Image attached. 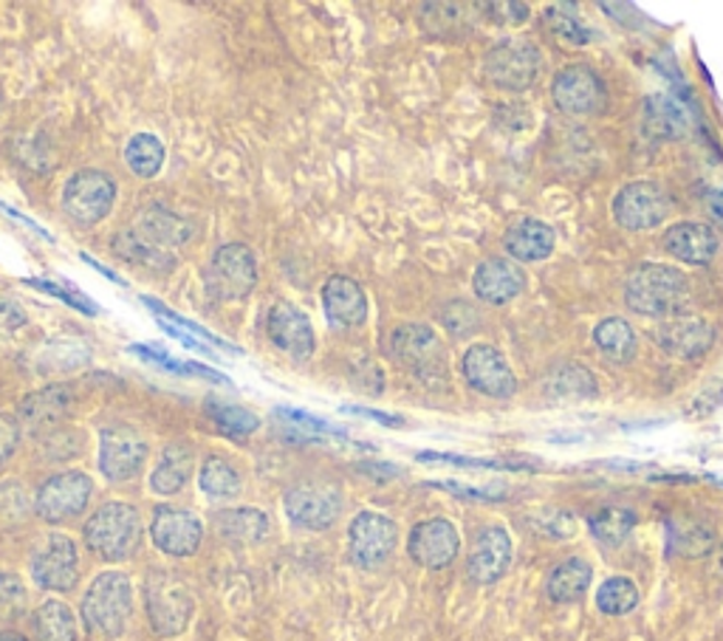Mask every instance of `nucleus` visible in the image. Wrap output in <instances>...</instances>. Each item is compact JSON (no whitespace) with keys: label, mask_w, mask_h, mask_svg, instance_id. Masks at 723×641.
<instances>
[{"label":"nucleus","mask_w":723,"mask_h":641,"mask_svg":"<svg viewBox=\"0 0 723 641\" xmlns=\"http://www.w3.org/2000/svg\"><path fill=\"white\" fill-rule=\"evenodd\" d=\"M540 74V51L525 40L500 43L486 55V76L503 91H525Z\"/></svg>","instance_id":"obj_11"},{"label":"nucleus","mask_w":723,"mask_h":641,"mask_svg":"<svg viewBox=\"0 0 723 641\" xmlns=\"http://www.w3.org/2000/svg\"><path fill=\"white\" fill-rule=\"evenodd\" d=\"M147 614L158 636H178L192 616V594L187 585L170 573H153L147 585Z\"/></svg>","instance_id":"obj_8"},{"label":"nucleus","mask_w":723,"mask_h":641,"mask_svg":"<svg viewBox=\"0 0 723 641\" xmlns=\"http://www.w3.org/2000/svg\"><path fill=\"white\" fill-rule=\"evenodd\" d=\"M342 512V495L336 486L300 484L286 491V514L294 525L322 532L336 523Z\"/></svg>","instance_id":"obj_12"},{"label":"nucleus","mask_w":723,"mask_h":641,"mask_svg":"<svg viewBox=\"0 0 723 641\" xmlns=\"http://www.w3.org/2000/svg\"><path fill=\"white\" fill-rule=\"evenodd\" d=\"M0 641H26L21 633H0Z\"/></svg>","instance_id":"obj_54"},{"label":"nucleus","mask_w":723,"mask_h":641,"mask_svg":"<svg viewBox=\"0 0 723 641\" xmlns=\"http://www.w3.org/2000/svg\"><path fill=\"white\" fill-rule=\"evenodd\" d=\"M388 354L422 379H441L447 373L443 345L427 325H402L388 336Z\"/></svg>","instance_id":"obj_7"},{"label":"nucleus","mask_w":723,"mask_h":641,"mask_svg":"<svg viewBox=\"0 0 723 641\" xmlns=\"http://www.w3.org/2000/svg\"><path fill=\"white\" fill-rule=\"evenodd\" d=\"M199 480L201 489H204L206 495H212V498H235L240 491L238 472H235L233 464L224 461V458H206L204 466H201Z\"/></svg>","instance_id":"obj_37"},{"label":"nucleus","mask_w":723,"mask_h":641,"mask_svg":"<svg viewBox=\"0 0 723 641\" xmlns=\"http://www.w3.org/2000/svg\"><path fill=\"white\" fill-rule=\"evenodd\" d=\"M418 461H438V464H455L466 470H532L523 464H506V461H486V458L450 455V452H418Z\"/></svg>","instance_id":"obj_43"},{"label":"nucleus","mask_w":723,"mask_h":641,"mask_svg":"<svg viewBox=\"0 0 723 641\" xmlns=\"http://www.w3.org/2000/svg\"><path fill=\"white\" fill-rule=\"evenodd\" d=\"M125 156H128L130 170L137 173V176L153 178L158 170H162L164 147L156 136H151V133H139V136H133L128 142Z\"/></svg>","instance_id":"obj_38"},{"label":"nucleus","mask_w":723,"mask_h":641,"mask_svg":"<svg viewBox=\"0 0 723 641\" xmlns=\"http://www.w3.org/2000/svg\"><path fill=\"white\" fill-rule=\"evenodd\" d=\"M710 215L718 226H723V190L712 192L710 195Z\"/></svg>","instance_id":"obj_53"},{"label":"nucleus","mask_w":723,"mask_h":641,"mask_svg":"<svg viewBox=\"0 0 723 641\" xmlns=\"http://www.w3.org/2000/svg\"><path fill=\"white\" fill-rule=\"evenodd\" d=\"M342 413H351V416H365L374 418V422H382L388 427H402V418L399 416H388V413H379V409H368V407H356V404H345Z\"/></svg>","instance_id":"obj_50"},{"label":"nucleus","mask_w":723,"mask_h":641,"mask_svg":"<svg viewBox=\"0 0 723 641\" xmlns=\"http://www.w3.org/2000/svg\"><path fill=\"white\" fill-rule=\"evenodd\" d=\"M130 610H133V587L128 577L119 571L99 573L82 600V619L88 630L105 639H119L125 633Z\"/></svg>","instance_id":"obj_3"},{"label":"nucleus","mask_w":723,"mask_h":641,"mask_svg":"<svg viewBox=\"0 0 723 641\" xmlns=\"http://www.w3.org/2000/svg\"><path fill=\"white\" fill-rule=\"evenodd\" d=\"M94 484L85 472H60L37 491V514L46 523H66L85 512Z\"/></svg>","instance_id":"obj_10"},{"label":"nucleus","mask_w":723,"mask_h":641,"mask_svg":"<svg viewBox=\"0 0 723 641\" xmlns=\"http://www.w3.org/2000/svg\"><path fill=\"white\" fill-rule=\"evenodd\" d=\"M639 605V587L628 577H611L596 591V607L607 616H625Z\"/></svg>","instance_id":"obj_36"},{"label":"nucleus","mask_w":723,"mask_h":641,"mask_svg":"<svg viewBox=\"0 0 723 641\" xmlns=\"http://www.w3.org/2000/svg\"><path fill=\"white\" fill-rule=\"evenodd\" d=\"M461 370H464L466 382L472 388L491 399H509L518 390L514 382V373L509 368L506 356L491 345H472L464 354L461 361Z\"/></svg>","instance_id":"obj_15"},{"label":"nucleus","mask_w":723,"mask_h":641,"mask_svg":"<svg viewBox=\"0 0 723 641\" xmlns=\"http://www.w3.org/2000/svg\"><path fill=\"white\" fill-rule=\"evenodd\" d=\"M667 195L655 185H648V181H636V185L621 187L614 201L616 221H619L625 229H633V233L655 229V226L667 218Z\"/></svg>","instance_id":"obj_16"},{"label":"nucleus","mask_w":723,"mask_h":641,"mask_svg":"<svg viewBox=\"0 0 723 641\" xmlns=\"http://www.w3.org/2000/svg\"><path fill=\"white\" fill-rule=\"evenodd\" d=\"M625 300L636 314L667 317L676 314L687 300V277L673 266L644 263L636 269L628 281Z\"/></svg>","instance_id":"obj_4"},{"label":"nucleus","mask_w":723,"mask_h":641,"mask_svg":"<svg viewBox=\"0 0 723 641\" xmlns=\"http://www.w3.org/2000/svg\"><path fill=\"white\" fill-rule=\"evenodd\" d=\"M594 340L600 345L602 354L614 361H628L636 354V334L633 328L621 317H611V320H602L594 331Z\"/></svg>","instance_id":"obj_34"},{"label":"nucleus","mask_w":723,"mask_h":641,"mask_svg":"<svg viewBox=\"0 0 723 641\" xmlns=\"http://www.w3.org/2000/svg\"><path fill=\"white\" fill-rule=\"evenodd\" d=\"M258 286V263L249 246L226 244L206 266V288L218 300H244Z\"/></svg>","instance_id":"obj_5"},{"label":"nucleus","mask_w":723,"mask_h":641,"mask_svg":"<svg viewBox=\"0 0 723 641\" xmlns=\"http://www.w3.org/2000/svg\"><path fill=\"white\" fill-rule=\"evenodd\" d=\"M534 525H537V532H543L546 537L566 539V537H571V534H573V518L568 512L540 514V518L534 520Z\"/></svg>","instance_id":"obj_47"},{"label":"nucleus","mask_w":723,"mask_h":641,"mask_svg":"<svg viewBox=\"0 0 723 641\" xmlns=\"http://www.w3.org/2000/svg\"><path fill=\"white\" fill-rule=\"evenodd\" d=\"M438 489H447L452 491V495H458V498H466V500H500L503 498V491L498 489H478V486H464V484H455V480H438Z\"/></svg>","instance_id":"obj_49"},{"label":"nucleus","mask_w":723,"mask_h":641,"mask_svg":"<svg viewBox=\"0 0 723 641\" xmlns=\"http://www.w3.org/2000/svg\"><path fill=\"white\" fill-rule=\"evenodd\" d=\"M26 607V587L14 573H0V619H14Z\"/></svg>","instance_id":"obj_42"},{"label":"nucleus","mask_w":723,"mask_h":641,"mask_svg":"<svg viewBox=\"0 0 723 641\" xmlns=\"http://www.w3.org/2000/svg\"><path fill=\"white\" fill-rule=\"evenodd\" d=\"M359 472H368V475H376V478H393V475H402V470L390 464H359Z\"/></svg>","instance_id":"obj_51"},{"label":"nucleus","mask_w":723,"mask_h":641,"mask_svg":"<svg viewBox=\"0 0 723 641\" xmlns=\"http://www.w3.org/2000/svg\"><path fill=\"white\" fill-rule=\"evenodd\" d=\"M644 128L650 136L681 139L689 128V110L678 96H650L644 103Z\"/></svg>","instance_id":"obj_28"},{"label":"nucleus","mask_w":723,"mask_h":641,"mask_svg":"<svg viewBox=\"0 0 723 641\" xmlns=\"http://www.w3.org/2000/svg\"><path fill=\"white\" fill-rule=\"evenodd\" d=\"M192 226L176 212L164 206H151L139 212L130 229L117 235L114 252L130 260L133 266L151 269V272H170L176 266V252L190 240Z\"/></svg>","instance_id":"obj_1"},{"label":"nucleus","mask_w":723,"mask_h":641,"mask_svg":"<svg viewBox=\"0 0 723 641\" xmlns=\"http://www.w3.org/2000/svg\"><path fill=\"white\" fill-rule=\"evenodd\" d=\"M546 23L554 37L571 43V46H588L594 32L580 21V14H573V7H552L546 12Z\"/></svg>","instance_id":"obj_39"},{"label":"nucleus","mask_w":723,"mask_h":641,"mask_svg":"<svg viewBox=\"0 0 723 641\" xmlns=\"http://www.w3.org/2000/svg\"><path fill=\"white\" fill-rule=\"evenodd\" d=\"M85 546L108 562L128 560L142 546V518L130 503L110 500L85 523Z\"/></svg>","instance_id":"obj_2"},{"label":"nucleus","mask_w":723,"mask_h":641,"mask_svg":"<svg viewBox=\"0 0 723 641\" xmlns=\"http://www.w3.org/2000/svg\"><path fill=\"white\" fill-rule=\"evenodd\" d=\"M277 416L286 418L288 424H294V427H300V430H311V432H322V436H336V438H345V430H340V427H334V424L322 422V418L311 416V413H303V409H294V407H277L274 409Z\"/></svg>","instance_id":"obj_44"},{"label":"nucleus","mask_w":723,"mask_h":641,"mask_svg":"<svg viewBox=\"0 0 723 641\" xmlns=\"http://www.w3.org/2000/svg\"><path fill=\"white\" fill-rule=\"evenodd\" d=\"M192 458H195L192 447H187L185 441L167 443L151 475V489L156 495H176V491L185 489L192 475Z\"/></svg>","instance_id":"obj_29"},{"label":"nucleus","mask_w":723,"mask_h":641,"mask_svg":"<svg viewBox=\"0 0 723 641\" xmlns=\"http://www.w3.org/2000/svg\"><path fill=\"white\" fill-rule=\"evenodd\" d=\"M509 562H512V539H509L506 529L489 525L475 539L466 571L478 585H491V582H498L503 577Z\"/></svg>","instance_id":"obj_21"},{"label":"nucleus","mask_w":723,"mask_h":641,"mask_svg":"<svg viewBox=\"0 0 723 641\" xmlns=\"http://www.w3.org/2000/svg\"><path fill=\"white\" fill-rule=\"evenodd\" d=\"M0 210L7 212V215H12V218H14V221H21V224H23V226H28V229H35V233H37V235H43V238H46V240H51V235H48V233H46V229H40V226H37V224H35V221H28V218H23L21 212H17V210H12V206H7V204H3V201H0Z\"/></svg>","instance_id":"obj_52"},{"label":"nucleus","mask_w":723,"mask_h":641,"mask_svg":"<svg viewBox=\"0 0 723 641\" xmlns=\"http://www.w3.org/2000/svg\"><path fill=\"white\" fill-rule=\"evenodd\" d=\"M17 438H21V424H17V418L3 416V413H0V466L7 464L9 458L14 455V450H17Z\"/></svg>","instance_id":"obj_48"},{"label":"nucleus","mask_w":723,"mask_h":641,"mask_svg":"<svg viewBox=\"0 0 723 641\" xmlns=\"http://www.w3.org/2000/svg\"><path fill=\"white\" fill-rule=\"evenodd\" d=\"M554 103L562 114H573V117H591L605 108V82L600 80L596 71L588 66H568L554 80Z\"/></svg>","instance_id":"obj_13"},{"label":"nucleus","mask_w":723,"mask_h":641,"mask_svg":"<svg viewBox=\"0 0 723 641\" xmlns=\"http://www.w3.org/2000/svg\"><path fill=\"white\" fill-rule=\"evenodd\" d=\"M591 525V534H594L600 543L605 546H619L630 537L636 525V514L630 509H619V506H611V509H600L594 518L588 520Z\"/></svg>","instance_id":"obj_35"},{"label":"nucleus","mask_w":723,"mask_h":641,"mask_svg":"<svg viewBox=\"0 0 723 641\" xmlns=\"http://www.w3.org/2000/svg\"><path fill=\"white\" fill-rule=\"evenodd\" d=\"M399 529L396 523L384 514L359 512L348 529V551L351 560L359 568H379L396 551Z\"/></svg>","instance_id":"obj_9"},{"label":"nucleus","mask_w":723,"mask_h":641,"mask_svg":"<svg viewBox=\"0 0 723 641\" xmlns=\"http://www.w3.org/2000/svg\"><path fill=\"white\" fill-rule=\"evenodd\" d=\"M206 416L212 418V424L218 427L221 432L233 438H246L249 432H254L260 427V418L254 416L252 409L238 407V404L221 402V399H206L204 402Z\"/></svg>","instance_id":"obj_33"},{"label":"nucleus","mask_w":723,"mask_h":641,"mask_svg":"<svg viewBox=\"0 0 723 641\" xmlns=\"http://www.w3.org/2000/svg\"><path fill=\"white\" fill-rule=\"evenodd\" d=\"M322 306H325L328 322H334L336 328H356L368 317V297L362 292V286L351 277H331L322 288Z\"/></svg>","instance_id":"obj_23"},{"label":"nucleus","mask_w":723,"mask_h":641,"mask_svg":"<svg viewBox=\"0 0 723 641\" xmlns=\"http://www.w3.org/2000/svg\"><path fill=\"white\" fill-rule=\"evenodd\" d=\"M673 537H676V548L684 554H707L712 546V532L696 523L678 525V532Z\"/></svg>","instance_id":"obj_45"},{"label":"nucleus","mask_w":723,"mask_h":641,"mask_svg":"<svg viewBox=\"0 0 723 641\" xmlns=\"http://www.w3.org/2000/svg\"><path fill=\"white\" fill-rule=\"evenodd\" d=\"M26 283H28V286L40 288V292L51 294V297H60V300H66V302H69V306L80 308L82 314H88V317L96 314L94 302H91L88 297H85V294L74 292V288H71V286H60V283H48V281H26Z\"/></svg>","instance_id":"obj_46"},{"label":"nucleus","mask_w":723,"mask_h":641,"mask_svg":"<svg viewBox=\"0 0 723 641\" xmlns=\"http://www.w3.org/2000/svg\"><path fill=\"white\" fill-rule=\"evenodd\" d=\"M410 557L418 562V566L438 571V568H447L458 557V548H461V539H458L455 525L450 520H424L418 523L413 532H410Z\"/></svg>","instance_id":"obj_19"},{"label":"nucleus","mask_w":723,"mask_h":641,"mask_svg":"<svg viewBox=\"0 0 723 641\" xmlns=\"http://www.w3.org/2000/svg\"><path fill=\"white\" fill-rule=\"evenodd\" d=\"M37 641H76V621L66 602L48 600L35 610Z\"/></svg>","instance_id":"obj_32"},{"label":"nucleus","mask_w":723,"mask_h":641,"mask_svg":"<svg viewBox=\"0 0 723 641\" xmlns=\"http://www.w3.org/2000/svg\"><path fill=\"white\" fill-rule=\"evenodd\" d=\"M506 252L512 254L520 263H534L552 254L554 249V229L543 221L534 218H520L514 221L503 235Z\"/></svg>","instance_id":"obj_27"},{"label":"nucleus","mask_w":723,"mask_h":641,"mask_svg":"<svg viewBox=\"0 0 723 641\" xmlns=\"http://www.w3.org/2000/svg\"><path fill=\"white\" fill-rule=\"evenodd\" d=\"M664 249L681 263L703 266L718 252V235L707 224H676L664 235Z\"/></svg>","instance_id":"obj_25"},{"label":"nucleus","mask_w":723,"mask_h":641,"mask_svg":"<svg viewBox=\"0 0 723 641\" xmlns=\"http://www.w3.org/2000/svg\"><path fill=\"white\" fill-rule=\"evenodd\" d=\"M591 580H594V568L588 566V560H582V557H571V560L560 562V566L548 573L546 594L548 600L560 602V605L577 602L585 596Z\"/></svg>","instance_id":"obj_30"},{"label":"nucleus","mask_w":723,"mask_h":641,"mask_svg":"<svg viewBox=\"0 0 723 641\" xmlns=\"http://www.w3.org/2000/svg\"><path fill=\"white\" fill-rule=\"evenodd\" d=\"M472 286L484 302L491 306H503V302L514 300L525 286V277L520 272V266L509 263L503 258H491L484 260L478 269H475V277H472Z\"/></svg>","instance_id":"obj_24"},{"label":"nucleus","mask_w":723,"mask_h":641,"mask_svg":"<svg viewBox=\"0 0 723 641\" xmlns=\"http://www.w3.org/2000/svg\"><path fill=\"white\" fill-rule=\"evenodd\" d=\"M151 537L158 551L170 554V557H192L201 546L204 525L192 512L158 506L151 523Z\"/></svg>","instance_id":"obj_17"},{"label":"nucleus","mask_w":723,"mask_h":641,"mask_svg":"<svg viewBox=\"0 0 723 641\" xmlns=\"http://www.w3.org/2000/svg\"><path fill=\"white\" fill-rule=\"evenodd\" d=\"M142 300H144V306L151 308L153 314H156L158 320H162V322H167V325L185 328V331H192V336H195V340H204L206 345H215V348H224V351H229V354H240V351H235L233 345H229V342H224V340H221V336L210 334V331H206L204 325H199V322H190V320H185V317L173 314L170 308H164L162 302H158V300H153V297H142Z\"/></svg>","instance_id":"obj_41"},{"label":"nucleus","mask_w":723,"mask_h":641,"mask_svg":"<svg viewBox=\"0 0 723 641\" xmlns=\"http://www.w3.org/2000/svg\"><path fill=\"white\" fill-rule=\"evenodd\" d=\"M266 331L272 336V342L281 351H286L294 359H308L315 354V328L311 320L303 314L300 308H294L292 302H277V306L269 311Z\"/></svg>","instance_id":"obj_20"},{"label":"nucleus","mask_w":723,"mask_h":641,"mask_svg":"<svg viewBox=\"0 0 723 641\" xmlns=\"http://www.w3.org/2000/svg\"><path fill=\"white\" fill-rule=\"evenodd\" d=\"M147 461V443L130 427H108L99 438V470L108 480H130Z\"/></svg>","instance_id":"obj_14"},{"label":"nucleus","mask_w":723,"mask_h":641,"mask_svg":"<svg viewBox=\"0 0 723 641\" xmlns=\"http://www.w3.org/2000/svg\"><path fill=\"white\" fill-rule=\"evenodd\" d=\"M653 340L667 351L669 356H681V359H696L712 348V328L698 317H676L667 320L653 331Z\"/></svg>","instance_id":"obj_22"},{"label":"nucleus","mask_w":723,"mask_h":641,"mask_svg":"<svg viewBox=\"0 0 723 641\" xmlns=\"http://www.w3.org/2000/svg\"><path fill=\"white\" fill-rule=\"evenodd\" d=\"M114 199H117V185L108 173L80 170L62 190V210L76 226H94L108 218Z\"/></svg>","instance_id":"obj_6"},{"label":"nucleus","mask_w":723,"mask_h":641,"mask_svg":"<svg viewBox=\"0 0 723 641\" xmlns=\"http://www.w3.org/2000/svg\"><path fill=\"white\" fill-rule=\"evenodd\" d=\"M71 402H74V396H71L69 384L43 388L21 404V422L26 424L32 432H43L66 418V413L71 409Z\"/></svg>","instance_id":"obj_26"},{"label":"nucleus","mask_w":723,"mask_h":641,"mask_svg":"<svg viewBox=\"0 0 723 641\" xmlns=\"http://www.w3.org/2000/svg\"><path fill=\"white\" fill-rule=\"evenodd\" d=\"M32 573H35V582L46 591H57V594H66L76 585V546L74 539L66 537V534H48L46 546L35 554L32 560Z\"/></svg>","instance_id":"obj_18"},{"label":"nucleus","mask_w":723,"mask_h":641,"mask_svg":"<svg viewBox=\"0 0 723 641\" xmlns=\"http://www.w3.org/2000/svg\"><path fill=\"white\" fill-rule=\"evenodd\" d=\"M133 354H139V356H144V359L156 361L158 368L173 370V373H190V376H201V379H206V382L229 384V379H226L224 373H218V370L204 368V365H199V361H178V359H173V356L162 354V351L147 348V345H133Z\"/></svg>","instance_id":"obj_40"},{"label":"nucleus","mask_w":723,"mask_h":641,"mask_svg":"<svg viewBox=\"0 0 723 641\" xmlns=\"http://www.w3.org/2000/svg\"><path fill=\"white\" fill-rule=\"evenodd\" d=\"M215 525L235 543H258L269 534V518L258 509H226L215 514Z\"/></svg>","instance_id":"obj_31"}]
</instances>
